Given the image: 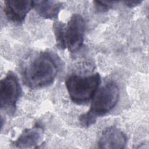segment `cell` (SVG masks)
Here are the masks:
<instances>
[{
  "label": "cell",
  "instance_id": "1",
  "mask_svg": "<svg viewBox=\"0 0 149 149\" xmlns=\"http://www.w3.org/2000/svg\"><path fill=\"white\" fill-rule=\"evenodd\" d=\"M58 70L57 59L48 52H41L25 66L22 73L23 80L31 89L44 88L54 81Z\"/></svg>",
  "mask_w": 149,
  "mask_h": 149
},
{
  "label": "cell",
  "instance_id": "2",
  "mask_svg": "<svg viewBox=\"0 0 149 149\" xmlns=\"http://www.w3.org/2000/svg\"><path fill=\"white\" fill-rule=\"evenodd\" d=\"M119 95L118 86L112 81L97 90L92 98L90 109L79 116L80 125L84 127H88L96 122L98 117L109 113L116 105Z\"/></svg>",
  "mask_w": 149,
  "mask_h": 149
},
{
  "label": "cell",
  "instance_id": "3",
  "mask_svg": "<svg viewBox=\"0 0 149 149\" xmlns=\"http://www.w3.org/2000/svg\"><path fill=\"white\" fill-rule=\"evenodd\" d=\"M100 83V75L95 73L86 76L71 75L65 85L70 100L76 104L84 105L93 98Z\"/></svg>",
  "mask_w": 149,
  "mask_h": 149
},
{
  "label": "cell",
  "instance_id": "4",
  "mask_svg": "<svg viewBox=\"0 0 149 149\" xmlns=\"http://www.w3.org/2000/svg\"><path fill=\"white\" fill-rule=\"evenodd\" d=\"M22 94V87L16 74L9 71L1 80L0 102L2 110L13 114Z\"/></svg>",
  "mask_w": 149,
  "mask_h": 149
},
{
  "label": "cell",
  "instance_id": "5",
  "mask_svg": "<svg viewBox=\"0 0 149 149\" xmlns=\"http://www.w3.org/2000/svg\"><path fill=\"white\" fill-rule=\"evenodd\" d=\"M86 23L79 14H73L70 18L65 30L66 48L70 52L80 50L83 44Z\"/></svg>",
  "mask_w": 149,
  "mask_h": 149
},
{
  "label": "cell",
  "instance_id": "6",
  "mask_svg": "<svg viewBox=\"0 0 149 149\" xmlns=\"http://www.w3.org/2000/svg\"><path fill=\"white\" fill-rule=\"evenodd\" d=\"M33 6V1L31 0H6L4 1L3 11L10 21L20 24Z\"/></svg>",
  "mask_w": 149,
  "mask_h": 149
},
{
  "label": "cell",
  "instance_id": "7",
  "mask_svg": "<svg viewBox=\"0 0 149 149\" xmlns=\"http://www.w3.org/2000/svg\"><path fill=\"white\" fill-rule=\"evenodd\" d=\"M127 143L126 134L115 126L107 127L102 132L98 141L100 148H124Z\"/></svg>",
  "mask_w": 149,
  "mask_h": 149
},
{
  "label": "cell",
  "instance_id": "8",
  "mask_svg": "<svg viewBox=\"0 0 149 149\" xmlns=\"http://www.w3.org/2000/svg\"><path fill=\"white\" fill-rule=\"evenodd\" d=\"M43 138V129L39 126H35L23 131L14 142L15 147L19 148H36Z\"/></svg>",
  "mask_w": 149,
  "mask_h": 149
},
{
  "label": "cell",
  "instance_id": "9",
  "mask_svg": "<svg viewBox=\"0 0 149 149\" xmlns=\"http://www.w3.org/2000/svg\"><path fill=\"white\" fill-rule=\"evenodd\" d=\"M33 8L42 17L54 19L58 17L63 3L59 1L37 0L33 1Z\"/></svg>",
  "mask_w": 149,
  "mask_h": 149
},
{
  "label": "cell",
  "instance_id": "10",
  "mask_svg": "<svg viewBox=\"0 0 149 149\" xmlns=\"http://www.w3.org/2000/svg\"><path fill=\"white\" fill-rule=\"evenodd\" d=\"M66 25L61 22H55L53 24V31L55 37L57 47L60 49H66L65 30Z\"/></svg>",
  "mask_w": 149,
  "mask_h": 149
},
{
  "label": "cell",
  "instance_id": "11",
  "mask_svg": "<svg viewBox=\"0 0 149 149\" xmlns=\"http://www.w3.org/2000/svg\"><path fill=\"white\" fill-rule=\"evenodd\" d=\"M117 3V1H94L95 8L98 12H105L111 9L113 5Z\"/></svg>",
  "mask_w": 149,
  "mask_h": 149
},
{
  "label": "cell",
  "instance_id": "12",
  "mask_svg": "<svg viewBox=\"0 0 149 149\" xmlns=\"http://www.w3.org/2000/svg\"><path fill=\"white\" fill-rule=\"evenodd\" d=\"M142 1H124V4L129 8H133L139 5H140Z\"/></svg>",
  "mask_w": 149,
  "mask_h": 149
}]
</instances>
